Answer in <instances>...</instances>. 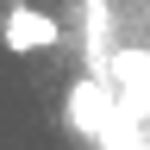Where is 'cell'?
Returning <instances> with one entry per match:
<instances>
[{
	"mask_svg": "<svg viewBox=\"0 0 150 150\" xmlns=\"http://www.w3.org/2000/svg\"><path fill=\"white\" fill-rule=\"evenodd\" d=\"M63 44V25H56L50 6H31V0H13L6 19H0V50L6 56H44Z\"/></svg>",
	"mask_w": 150,
	"mask_h": 150,
	"instance_id": "7a4b0ae2",
	"label": "cell"
},
{
	"mask_svg": "<svg viewBox=\"0 0 150 150\" xmlns=\"http://www.w3.org/2000/svg\"><path fill=\"white\" fill-rule=\"evenodd\" d=\"M100 6H106V0H100Z\"/></svg>",
	"mask_w": 150,
	"mask_h": 150,
	"instance_id": "3957f363",
	"label": "cell"
},
{
	"mask_svg": "<svg viewBox=\"0 0 150 150\" xmlns=\"http://www.w3.org/2000/svg\"><path fill=\"white\" fill-rule=\"evenodd\" d=\"M63 119L81 144H100L112 125H119V94H112L106 75H81L69 94H63Z\"/></svg>",
	"mask_w": 150,
	"mask_h": 150,
	"instance_id": "6da1fadb",
	"label": "cell"
}]
</instances>
